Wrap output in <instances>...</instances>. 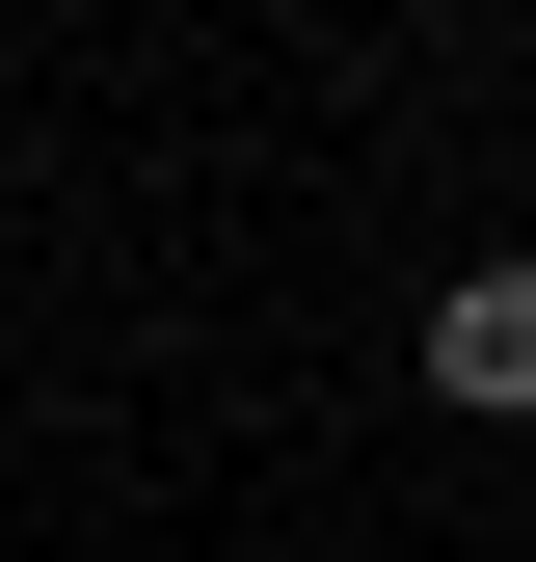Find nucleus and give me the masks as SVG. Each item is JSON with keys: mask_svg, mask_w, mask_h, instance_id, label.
Returning a JSON list of instances; mask_svg holds the SVG:
<instances>
[{"mask_svg": "<svg viewBox=\"0 0 536 562\" xmlns=\"http://www.w3.org/2000/svg\"><path fill=\"white\" fill-rule=\"evenodd\" d=\"M429 375L456 402H536V268H456V295H429Z\"/></svg>", "mask_w": 536, "mask_h": 562, "instance_id": "f257e3e1", "label": "nucleus"}]
</instances>
